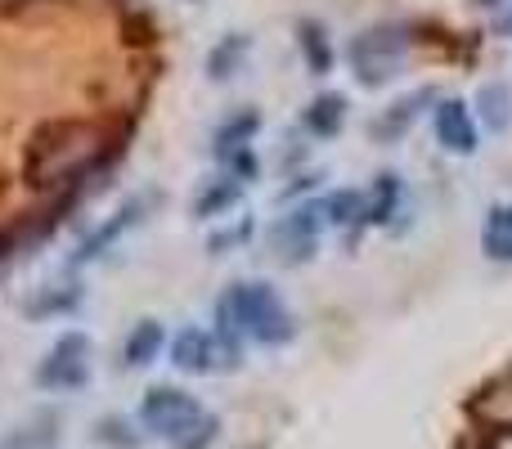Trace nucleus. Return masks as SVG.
<instances>
[{
  "label": "nucleus",
  "mask_w": 512,
  "mask_h": 449,
  "mask_svg": "<svg viewBox=\"0 0 512 449\" xmlns=\"http://www.w3.org/2000/svg\"><path fill=\"white\" fill-rule=\"evenodd\" d=\"M391 203H396V176H382L378 198H373V207H369V221H387Z\"/></svg>",
  "instance_id": "2eb2a0df"
},
{
  "label": "nucleus",
  "mask_w": 512,
  "mask_h": 449,
  "mask_svg": "<svg viewBox=\"0 0 512 449\" xmlns=\"http://www.w3.org/2000/svg\"><path fill=\"white\" fill-rule=\"evenodd\" d=\"M171 360L185 373H207L216 364V342L203 328H185V333H176V342H171Z\"/></svg>",
  "instance_id": "0eeeda50"
},
{
  "label": "nucleus",
  "mask_w": 512,
  "mask_h": 449,
  "mask_svg": "<svg viewBox=\"0 0 512 449\" xmlns=\"http://www.w3.org/2000/svg\"><path fill=\"white\" fill-rule=\"evenodd\" d=\"M481 247L490 261H512V203H499L486 212L481 225Z\"/></svg>",
  "instance_id": "6e6552de"
},
{
  "label": "nucleus",
  "mask_w": 512,
  "mask_h": 449,
  "mask_svg": "<svg viewBox=\"0 0 512 449\" xmlns=\"http://www.w3.org/2000/svg\"><path fill=\"white\" fill-rule=\"evenodd\" d=\"M481 104H486V117H490V126H495V131H504L508 126V90L504 86H486L481 90Z\"/></svg>",
  "instance_id": "ddd939ff"
},
{
  "label": "nucleus",
  "mask_w": 512,
  "mask_h": 449,
  "mask_svg": "<svg viewBox=\"0 0 512 449\" xmlns=\"http://www.w3.org/2000/svg\"><path fill=\"white\" fill-rule=\"evenodd\" d=\"M243 54H248V41H243V36H230V41H221V45H216V54H212V77L225 81V77H230V63L243 59Z\"/></svg>",
  "instance_id": "f8f14e48"
},
{
  "label": "nucleus",
  "mask_w": 512,
  "mask_h": 449,
  "mask_svg": "<svg viewBox=\"0 0 512 449\" xmlns=\"http://www.w3.org/2000/svg\"><path fill=\"white\" fill-rule=\"evenodd\" d=\"M86 337L81 333H63L59 346L50 351V360L36 369V378H41V387H59V391H72L86 382Z\"/></svg>",
  "instance_id": "39448f33"
},
{
  "label": "nucleus",
  "mask_w": 512,
  "mask_h": 449,
  "mask_svg": "<svg viewBox=\"0 0 512 449\" xmlns=\"http://www.w3.org/2000/svg\"><path fill=\"white\" fill-rule=\"evenodd\" d=\"M342 117H346V99L342 95H319L315 104L306 108V131L310 135H337Z\"/></svg>",
  "instance_id": "9d476101"
},
{
  "label": "nucleus",
  "mask_w": 512,
  "mask_h": 449,
  "mask_svg": "<svg viewBox=\"0 0 512 449\" xmlns=\"http://www.w3.org/2000/svg\"><path fill=\"white\" fill-rule=\"evenodd\" d=\"M248 333L265 346H283L297 328L292 315L283 310V301L274 297V288L265 283H234L221 301V342L230 355H239V337Z\"/></svg>",
  "instance_id": "f257e3e1"
},
{
  "label": "nucleus",
  "mask_w": 512,
  "mask_h": 449,
  "mask_svg": "<svg viewBox=\"0 0 512 449\" xmlns=\"http://www.w3.org/2000/svg\"><path fill=\"white\" fill-rule=\"evenodd\" d=\"M162 351V324H153V319H140V324L131 328V337H126V364H153Z\"/></svg>",
  "instance_id": "1a4fd4ad"
},
{
  "label": "nucleus",
  "mask_w": 512,
  "mask_h": 449,
  "mask_svg": "<svg viewBox=\"0 0 512 449\" xmlns=\"http://www.w3.org/2000/svg\"><path fill=\"white\" fill-rule=\"evenodd\" d=\"M436 140H441L450 153L477 149V122H472V113H468L463 99H445V104L436 108Z\"/></svg>",
  "instance_id": "423d86ee"
},
{
  "label": "nucleus",
  "mask_w": 512,
  "mask_h": 449,
  "mask_svg": "<svg viewBox=\"0 0 512 449\" xmlns=\"http://www.w3.org/2000/svg\"><path fill=\"white\" fill-rule=\"evenodd\" d=\"M504 27H508V32H512V14H508V23H504Z\"/></svg>",
  "instance_id": "f3484780"
},
{
  "label": "nucleus",
  "mask_w": 512,
  "mask_h": 449,
  "mask_svg": "<svg viewBox=\"0 0 512 449\" xmlns=\"http://www.w3.org/2000/svg\"><path fill=\"white\" fill-rule=\"evenodd\" d=\"M319 207H301V212L283 216L279 225L270 229V247L279 252V261L297 265L306 256H315V243H319Z\"/></svg>",
  "instance_id": "20e7f679"
},
{
  "label": "nucleus",
  "mask_w": 512,
  "mask_h": 449,
  "mask_svg": "<svg viewBox=\"0 0 512 449\" xmlns=\"http://www.w3.org/2000/svg\"><path fill=\"white\" fill-rule=\"evenodd\" d=\"M405 50H409L405 27H369V32H360L346 45V59H351L360 86H382V81H391L400 72Z\"/></svg>",
  "instance_id": "7ed1b4c3"
},
{
  "label": "nucleus",
  "mask_w": 512,
  "mask_h": 449,
  "mask_svg": "<svg viewBox=\"0 0 512 449\" xmlns=\"http://www.w3.org/2000/svg\"><path fill=\"white\" fill-rule=\"evenodd\" d=\"M297 36H301V54H306L310 72H315V77H324V72L333 68V45H328V32L319 23H301Z\"/></svg>",
  "instance_id": "9b49d317"
},
{
  "label": "nucleus",
  "mask_w": 512,
  "mask_h": 449,
  "mask_svg": "<svg viewBox=\"0 0 512 449\" xmlns=\"http://www.w3.org/2000/svg\"><path fill=\"white\" fill-rule=\"evenodd\" d=\"M324 212H328V221H355V216H369V212H364V198L360 194H333Z\"/></svg>",
  "instance_id": "4468645a"
},
{
  "label": "nucleus",
  "mask_w": 512,
  "mask_h": 449,
  "mask_svg": "<svg viewBox=\"0 0 512 449\" xmlns=\"http://www.w3.org/2000/svg\"><path fill=\"white\" fill-rule=\"evenodd\" d=\"M140 423L149 427L153 436L171 441V449H207L221 432L216 414H207L189 391L180 387H153L140 405Z\"/></svg>",
  "instance_id": "f03ea898"
},
{
  "label": "nucleus",
  "mask_w": 512,
  "mask_h": 449,
  "mask_svg": "<svg viewBox=\"0 0 512 449\" xmlns=\"http://www.w3.org/2000/svg\"><path fill=\"white\" fill-rule=\"evenodd\" d=\"M230 198H239V185H225V189H212V194H207V198H198V212H203V216H212V212H216V207H225V203H230Z\"/></svg>",
  "instance_id": "dca6fc26"
}]
</instances>
